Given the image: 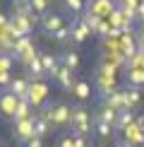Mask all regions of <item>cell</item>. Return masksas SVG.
I'll list each match as a JSON object with an SVG mask.
<instances>
[{
  "label": "cell",
  "instance_id": "obj_1",
  "mask_svg": "<svg viewBox=\"0 0 144 147\" xmlns=\"http://www.w3.org/2000/svg\"><path fill=\"white\" fill-rule=\"evenodd\" d=\"M39 109L48 116V121H51L53 128H70V123H72V106H67L65 101H48L46 99Z\"/></svg>",
  "mask_w": 144,
  "mask_h": 147
},
{
  "label": "cell",
  "instance_id": "obj_2",
  "mask_svg": "<svg viewBox=\"0 0 144 147\" xmlns=\"http://www.w3.org/2000/svg\"><path fill=\"white\" fill-rule=\"evenodd\" d=\"M72 135H84L87 138L91 133V113L82 106V101L72 104V123H70Z\"/></svg>",
  "mask_w": 144,
  "mask_h": 147
},
{
  "label": "cell",
  "instance_id": "obj_3",
  "mask_svg": "<svg viewBox=\"0 0 144 147\" xmlns=\"http://www.w3.org/2000/svg\"><path fill=\"white\" fill-rule=\"evenodd\" d=\"M91 133L99 138V142H108L111 138H115V128L106 123L99 113H91Z\"/></svg>",
  "mask_w": 144,
  "mask_h": 147
},
{
  "label": "cell",
  "instance_id": "obj_4",
  "mask_svg": "<svg viewBox=\"0 0 144 147\" xmlns=\"http://www.w3.org/2000/svg\"><path fill=\"white\" fill-rule=\"evenodd\" d=\"M17 106H19V99H17L10 89L0 92V116H3V118L12 121V118H15V113H17Z\"/></svg>",
  "mask_w": 144,
  "mask_h": 147
},
{
  "label": "cell",
  "instance_id": "obj_5",
  "mask_svg": "<svg viewBox=\"0 0 144 147\" xmlns=\"http://www.w3.org/2000/svg\"><path fill=\"white\" fill-rule=\"evenodd\" d=\"M12 128H15V138H17V142H19L22 147L29 142V140H34L36 138V133H34V123H31V116L29 118H24V121H17V123H12Z\"/></svg>",
  "mask_w": 144,
  "mask_h": 147
},
{
  "label": "cell",
  "instance_id": "obj_6",
  "mask_svg": "<svg viewBox=\"0 0 144 147\" xmlns=\"http://www.w3.org/2000/svg\"><path fill=\"white\" fill-rule=\"evenodd\" d=\"M39 27L43 29L46 36H53L58 29L65 27V20H63V15H58V12H51V15H43V17L39 20Z\"/></svg>",
  "mask_w": 144,
  "mask_h": 147
},
{
  "label": "cell",
  "instance_id": "obj_7",
  "mask_svg": "<svg viewBox=\"0 0 144 147\" xmlns=\"http://www.w3.org/2000/svg\"><path fill=\"white\" fill-rule=\"evenodd\" d=\"M31 123H34V133H36V138H41L43 140L48 133H51V121H48V116L41 111V109H36V111H31Z\"/></svg>",
  "mask_w": 144,
  "mask_h": 147
},
{
  "label": "cell",
  "instance_id": "obj_8",
  "mask_svg": "<svg viewBox=\"0 0 144 147\" xmlns=\"http://www.w3.org/2000/svg\"><path fill=\"white\" fill-rule=\"evenodd\" d=\"M39 58H41V63H43V70H46V77H51V80H55L58 77V72H60V58L55 56H51L48 51H39Z\"/></svg>",
  "mask_w": 144,
  "mask_h": 147
},
{
  "label": "cell",
  "instance_id": "obj_9",
  "mask_svg": "<svg viewBox=\"0 0 144 147\" xmlns=\"http://www.w3.org/2000/svg\"><path fill=\"white\" fill-rule=\"evenodd\" d=\"M5 89H10L17 99H27L29 89H31V80H29V77H15L10 82V87H5Z\"/></svg>",
  "mask_w": 144,
  "mask_h": 147
},
{
  "label": "cell",
  "instance_id": "obj_10",
  "mask_svg": "<svg viewBox=\"0 0 144 147\" xmlns=\"http://www.w3.org/2000/svg\"><path fill=\"white\" fill-rule=\"evenodd\" d=\"M70 29H72V44H82V41H87V36L91 34L89 27L82 22V17H75V20L70 22Z\"/></svg>",
  "mask_w": 144,
  "mask_h": 147
},
{
  "label": "cell",
  "instance_id": "obj_11",
  "mask_svg": "<svg viewBox=\"0 0 144 147\" xmlns=\"http://www.w3.org/2000/svg\"><path fill=\"white\" fill-rule=\"evenodd\" d=\"M123 104H125V109H130V111H137L139 104H142V92L137 87H127L123 92Z\"/></svg>",
  "mask_w": 144,
  "mask_h": 147
},
{
  "label": "cell",
  "instance_id": "obj_12",
  "mask_svg": "<svg viewBox=\"0 0 144 147\" xmlns=\"http://www.w3.org/2000/svg\"><path fill=\"white\" fill-rule=\"evenodd\" d=\"M113 7H115L113 0H91V3H89V12H94V15H99V17L113 15Z\"/></svg>",
  "mask_w": 144,
  "mask_h": 147
},
{
  "label": "cell",
  "instance_id": "obj_13",
  "mask_svg": "<svg viewBox=\"0 0 144 147\" xmlns=\"http://www.w3.org/2000/svg\"><path fill=\"white\" fill-rule=\"evenodd\" d=\"M135 111H130V109H120L118 111V121H115V133L120 130H127L130 125H135Z\"/></svg>",
  "mask_w": 144,
  "mask_h": 147
},
{
  "label": "cell",
  "instance_id": "obj_14",
  "mask_svg": "<svg viewBox=\"0 0 144 147\" xmlns=\"http://www.w3.org/2000/svg\"><path fill=\"white\" fill-rule=\"evenodd\" d=\"M60 65L75 72L77 68H79V53H77V51H72V48L63 51V53H60Z\"/></svg>",
  "mask_w": 144,
  "mask_h": 147
},
{
  "label": "cell",
  "instance_id": "obj_15",
  "mask_svg": "<svg viewBox=\"0 0 144 147\" xmlns=\"http://www.w3.org/2000/svg\"><path fill=\"white\" fill-rule=\"evenodd\" d=\"M27 99L31 101V106H39V104L46 99V84L43 82H31V89H29Z\"/></svg>",
  "mask_w": 144,
  "mask_h": 147
},
{
  "label": "cell",
  "instance_id": "obj_16",
  "mask_svg": "<svg viewBox=\"0 0 144 147\" xmlns=\"http://www.w3.org/2000/svg\"><path fill=\"white\" fill-rule=\"evenodd\" d=\"M55 80H58V84H60L65 92H72V89H75V82H77V80H75V72L67 70V68H60V72H58Z\"/></svg>",
  "mask_w": 144,
  "mask_h": 147
},
{
  "label": "cell",
  "instance_id": "obj_17",
  "mask_svg": "<svg viewBox=\"0 0 144 147\" xmlns=\"http://www.w3.org/2000/svg\"><path fill=\"white\" fill-rule=\"evenodd\" d=\"M75 96H77V101H84V99H89L91 96V87H89V82L87 80H77L75 82Z\"/></svg>",
  "mask_w": 144,
  "mask_h": 147
},
{
  "label": "cell",
  "instance_id": "obj_18",
  "mask_svg": "<svg viewBox=\"0 0 144 147\" xmlns=\"http://www.w3.org/2000/svg\"><path fill=\"white\" fill-rule=\"evenodd\" d=\"M82 22L89 27V32H99V27H101V22H103V17H99V15H94V12H84L82 15Z\"/></svg>",
  "mask_w": 144,
  "mask_h": 147
},
{
  "label": "cell",
  "instance_id": "obj_19",
  "mask_svg": "<svg viewBox=\"0 0 144 147\" xmlns=\"http://www.w3.org/2000/svg\"><path fill=\"white\" fill-rule=\"evenodd\" d=\"M96 113H99L101 118L106 121V123H111L113 128H115V121H118V109H111V106H101Z\"/></svg>",
  "mask_w": 144,
  "mask_h": 147
},
{
  "label": "cell",
  "instance_id": "obj_20",
  "mask_svg": "<svg viewBox=\"0 0 144 147\" xmlns=\"http://www.w3.org/2000/svg\"><path fill=\"white\" fill-rule=\"evenodd\" d=\"M127 82H130V87H135V84L144 82V68H135V70H127Z\"/></svg>",
  "mask_w": 144,
  "mask_h": 147
},
{
  "label": "cell",
  "instance_id": "obj_21",
  "mask_svg": "<svg viewBox=\"0 0 144 147\" xmlns=\"http://www.w3.org/2000/svg\"><path fill=\"white\" fill-rule=\"evenodd\" d=\"M10 65H12V56H10V51H3V53H0V72H7V70H10Z\"/></svg>",
  "mask_w": 144,
  "mask_h": 147
},
{
  "label": "cell",
  "instance_id": "obj_22",
  "mask_svg": "<svg viewBox=\"0 0 144 147\" xmlns=\"http://www.w3.org/2000/svg\"><path fill=\"white\" fill-rule=\"evenodd\" d=\"M55 147H75V138H72V133H65V135L58 138Z\"/></svg>",
  "mask_w": 144,
  "mask_h": 147
},
{
  "label": "cell",
  "instance_id": "obj_23",
  "mask_svg": "<svg viewBox=\"0 0 144 147\" xmlns=\"http://www.w3.org/2000/svg\"><path fill=\"white\" fill-rule=\"evenodd\" d=\"M113 147H137L132 140L127 138H123V135H115V140H113Z\"/></svg>",
  "mask_w": 144,
  "mask_h": 147
},
{
  "label": "cell",
  "instance_id": "obj_24",
  "mask_svg": "<svg viewBox=\"0 0 144 147\" xmlns=\"http://www.w3.org/2000/svg\"><path fill=\"white\" fill-rule=\"evenodd\" d=\"M10 82H12V80H10L7 72H0V84H7V87H10Z\"/></svg>",
  "mask_w": 144,
  "mask_h": 147
},
{
  "label": "cell",
  "instance_id": "obj_25",
  "mask_svg": "<svg viewBox=\"0 0 144 147\" xmlns=\"http://www.w3.org/2000/svg\"><path fill=\"white\" fill-rule=\"evenodd\" d=\"M137 17H139V22L144 24V3H139V7H137Z\"/></svg>",
  "mask_w": 144,
  "mask_h": 147
},
{
  "label": "cell",
  "instance_id": "obj_26",
  "mask_svg": "<svg viewBox=\"0 0 144 147\" xmlns=\"http://www.w3.org/2000/svg\"><path fill=\"white\" fill-rule=\"evenodd\" d=\"M137 125H139V130L144 133V116H139V118H137Z\"/></svg>",
  "mask_w": 144,
  "mask_h": 147
},
{
  "label": "cell",
  "instance_id": "obj_27",
  "mask_svg": "<svg viewBox=\"0 0 144 147\" xmlns=\"http://www.w3.org/2000/svg\"><path fill=\"white\" fill-rule=\"evenodd\" d=\"M96 147H111L108 142H96Z\"/></svg>",
  "mask_w": 144,
  "mask_h": 147
},
{
  "label": "cell",
  "instance_id": "obj_28",
  "mask_svg": "<svg viewBox=\"0 0 144 147\" xmlns=\"http://www.w3.org/2000/svg\"><path fill=\"white\" fill-rule=\"evenodd\" d=\"M0 147H5V142H0Z\"/></svg>",
  "mask_w": 144,
  "mask_h": 147
}]
</instances>
